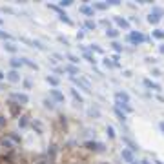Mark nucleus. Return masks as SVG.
Masks as SVG:
<instances>
[{
  "instance_id": "37998d69",
  "label": "nucleus",
  "mask_w": 164,
  "mask_h": 164,
  "mask_svg": "<svg viewBox=\"0 0 164 164\" xmlns=\"http://www.w3.org/2000/svg\"><path fill=\"white\" fill-rule=\"evenodd\" d=\"M2 24H4V20H2V18H0V26H2Z\"/></svg>"
},
{
  "instance_id": "39448f33",
  "label": "nucleus",
  "mask_w": 164,
  "mask_h": 164,
  "mask_svg": "<svg viewBox=\"0 0 164 164\" xmlns=\"http://www.w3.org/2000/svg\"><path fill=\"white\" fill-rule=\"evenodd\" d=\"M84 146H86L88 149H93V151H102V149H104V146H102L100 142H91V140H90V142H86Z\"/></svg>"
},
{
  "instance_id": "1a4fd4ad",
  "label": "nucleus",
  "mask_w": 164,
  "mask_h": 164,
  "mask_svg": "<svg viewBox=\"0 0 164 164\" xmlns=\"http://www.w3.org/2000/svg\"><path fill=\"white\" fill-rule=\"evenodd\" d=\"M144 86L149 88V90H155V91H159V90H161V86L157 84V82H151L149 79H144Z\"/></svg>"
},
{
  "instance_id": "cd10ccee",
  "label": "nucleus",
  "mask_w": 164,
  "mask_h": 164,
  "mask_svg": "<svg viewBox=\"0 0 164 164\" xmlns=\"http://www.w3.org/2000/svg\"><path fill=\"white\" fill-rule=\"evenodd\" d=\"M86 27H88V29H95V22H91V20H88V22H86Z\"/></svg>"
},
{
  "instance_id": "a18cd8bd",
  "label": "nucleus",
  "mask_w": 164,
  "mask_h": 164,
  "mask_svg": "<svg viewBox=\"0 0 164 164\" xmlns=\"http://www.w3.org/2000/svg\"><path fill=\"white\" fill-rule=\"evenodd\" d=\"M131 164H137V162H135V161H133V162H131Z\"/></svg>"
},
{
  "instance_id": "6e6552de",
  "label": "nucleus",
  "mask_w": 164,
  "mask_h": 164,
  "mask_svg": "<svg viewBox=\"0 0 164 164\" xmlns=\"http://www.w3.org/2000/svg\"><path fill=\"white\" fill-rule=\"evenodd\" d=\"M120 155H122V159H124L126 162H133V153L131 151H129V149H122V151H120Z\"/></svg>"
},
{
  "instance_id": "20e7f679",
  "label": "nucleus",
  "mask_w": 164,
  "mask_h": 164,
  "mask_svg": "<svg viewBox=\"0 0 164 164\" xmlns=\"http://www.w3.org/2000/svg\"><path fill=\"white\" fill-rule=\"evenodd\" d=\"M73 82H75V84H79L84 91L91 93V88H90V84H88V80H84V79H73Z\"/></svg>"
},
{
  "instance_id": "423d86ee",
  "label": "nucleus",
  "mask_w": 164,
  "mask_h": 164,
  "mask_svg": "<svg viewBox=\"0 0 164 164\" xmlns=\"http://www.w3.org/2000/svg\"><path fill=\"white\" fill-rule=\"evenodd\" d=\"M6 79H8L9 82H18L20 80V75H18L17 69H11L9 73H6Z\"/></svg>"
},
{
  "instance_id": "4be33fe9",
  "label": "nucleus",
  "mask_w": 164,
  "mask_h": 164,
  "mask_svg": "<svg viewBox=\"0 0 164 164\" xmlns=\"http://www.w3.org/2000/svg\"><path fill=\"white\" fill-rule=\"evenodd\" d=\"M71 95H73V99L77 100V102H82V97H80V93L77 90H71Z\"/></svg>"
},
{
  "instance_id": "412c9836",
  "label": "nucleus",
  "mask_w": 164,
  "mask_h": 164,
  "mask_svg": "<svg viewBox=\"0 0 164 164\" xmlns=\"http://www.w3.org/2000/svg\"><path fill=\"white\" fill-rule=\"evenodd\" d=\"M84 57L88 58V62H91V64H95V62H97V60H95V57H93L91 53H88V51H84Z\"/></svg>"
},
{
  "instance_id": "393cba45",
  "label": "nucleus",
  "mask_w": 164,
  "mask_h": 164,
  "mask_svg": "<svg viewBox=\"0 0 164 164\" xmlns=\"http://www.w3.org/2000/svg\"><path fill=\"white\" fill-rule=\"evenodd\" d=\"M67 6H71V0H62V2H58V8H67Z\"/></svg>"
},
{
  "instance_id": "9d476101",
  "label": "nucleus",
  "mask_w": 164,
  "mask_h": 164,
  "mask_svg": "<svg viewBox=\"0 0 164 164\" xmlns=\"http://www.w3.org/2000/svg\"><path fill=\"white\" fill-rule=\"evenodd\" d=\"M49 95H51V97H53L55 100H58V102H64V95L60 93L58 90H51V91H49Z\"/></svg>"
},
{
  "instance_id": "e433bc0d",
  "label": "nucleus",
  "mask_w": 164,
  "mask_h": 164,
  "mask_svg": "<svg viewBox=\"0 0 164 164\" xmlns=\"http://www.w3.org/2000/svg\"><path fill=\"white\" fill-rule=\"evenodd\" d=\"M90 115H99V109H97V108H95V109L91 108V109H90Z\"/></svg>"
},
{
  "instance_id": "a878e982",
  "label": "nucleus",
  "mask_w": 164,
  "mask_h": 164,
  "mask_svg": "<svg viewBox=\"0 0 164 164\" xmlns=\"http://www.w3.org/2000/svg\"><path fill=\"white\" fill-rule=\"evenodd\" d=\"M44 106H46V108H49V109H53V108H55V104H53L51 100H47V99L44 100Z\"/></svg>"
},
{
  "instance_id": "4468645a",
  "label": "nucleus",
  "mask_w": 164,
  "mask_h": 164,
  "mask_svg": "<svg viewBox=\"0 0 164 164\" xmlns=\"http://www.w3.org/2000/svg\"><path fill=\"white\" fill-rule=\"evenodd\" d=\"M80 11L84 13V15H90V17H93V8H90V6H82V8H80Z\"/></svg>"
},
{
  "instance_id": "4c0bfd02",
  "label": "nucleus",
  "mask_w": 164,
  "mask_h": 164,
  "mask_svg": "<svg viewBox=\"0 0 164 164\" xmlns=\"http://www.w3.org/2000/svg\"><path fill=\"white\" fill-rule=\"evenodd\" d=\"M24 86H26V90H29V88H31V82L29 80H24Z\"/></svg>"
},
{
  "instance_id": "f257e3e1",
  "label": "nucleus",
  "mask_w": 164,
  "mask_h": 164,
  "mask_svg": "<svg viewBox=\"0 0 164 164\" xmlns=\"http://www.w3.org/2000/svg\"><path fill=\"white\" fill-rule=\"evenodd\" d=\"M128 40H129V42H133V44H137V46H139V44H142V42L146 40V37L142 35V33H139V31H133V33H129Z\"/></svg>"
},
{
  "instance_id": "f8f14e48",
  "label": "nucleus",
  "mask_w": 164,
  "mask_h": 164,
  "mask_svg": "<svg viewBox=\"0 0 164 164\" xmlns=\"http://www.w3.org/2000/svg\"><path fill=\"white\" fill-rule=\"evenodd\" d=\"M4 49H6V51H9V53H17V49H18V47H17L15 44L8 42V44H4Z\"/></svg>"
},
{
  "instance_id": "473e14b6",
  "label": "nucleus",
  "mask_w": 164,
  "mask_h": 164,
  "mask_svg": "<svg viewBox=\"0 0 164 164\" xmlns=\"http://www.w3.org/2000/svg\"><path fill=\"white\" fill-rule=\"evenodd\" d=\"M95 8H97V9H106L108 4H95Z\"/></svg>"
},
{
  "instance_id": "79ce46f5",
  "label": "nucleus",
  "mask_w": 164,
  "mask_h": 164,
  "mask_svg": "<svg viewBox=\"0 0 164 164\" xmlns=\"http://www.w3.org/2000/svg\"><path fill=\"white\" fill-rule=\"evenodd\" d=\"M159 49H161V53H164V46H161V47H159Z\"/></svg>"
},
{
  "instance_id": "2f4dec72",
  "label": "nucleus",
  "mask_w": 164,
  "mask_h": 164,
  "mask_svg": "<svg viewBox=\"0 0 164 164\" xmlns=\"http://www.w3.org/2000/svg\"><path fill=\"white\" fill-rule=\"evenodd\" d=\"M4 13H11V15H15V9H11V8H2Z\"/></svg>"
},
{
  "instance_id": "72a5a7b5",
  "label": "nucleus",
  "mask_w": 164,
  "mask_h": 164,
  "mask_svg": "<svg viewBox=\"0 0 164 164\" xmlns=\"http://www.w3.org/2000/svg\"><path fill=\"white\" fill-rule=\"evenodd\" d=\"M0 38H11V35H8V33H4L2 29H0Z\"/></svg>"
},
{
  "instance_id": "c9c22d12",
  "label": "nucleus",
  "mask_w": 164,
  "mask_h": 164,
  "mask_svg": "<svg viewBox=\"0 0 164 164\" xmlns=\"http://www.w3.org/2000/svg\"><path fill=\"white\" fill-rule=\"evenodd\" d=\"M20 126H22V128H24V126H27V120H26V117H22V119H20Z\"/></svg>"
},
{
  "instance_id": "ddd939ff",
  "label": "nucleus",
  "mask_w": 164,
  "mask_h": 164,
  "mask_svg": "<svg viewBox=\"0 0 164 164\" xmlns=\"http://www.w3.org/2000/svg\"><path fill=\"white\" fill-rule=\"evenodd\" d=\"M117 108H122V109H126L128 113H131V111H133V108H131V106H128V102H117Z\"/></svg>"
},
{
  "instance_id": "7ed1b4c3",
  "label": "nucleus",
  "mask_w": 164,
  "mask_h": 164,
  "mask_svg": "<svg viewBox=\"0 0 164 164\" xmlns=\"http://www.w3.org/2000/svg\"><path fill=\"white\" fill-rule=\"evenodd\" d=\"M11 97L15 99L17 102H20V104H27V102H29V97H27L26 93H13Z\"/></svg>"
},
{
  "instance_id": "7c9ffc66",
  "label": "nucleus",
  "mask_w": 164,
  "mask_h": 164,
  "mask_svg": "<svg viewBox=\"0 0 164 164\" xmlns=\"http://www.w3.org/2000/svg\"><path fill=\"white\" fill-rule=\"evenodd\" d=\"M91 51H97V53H102V49L97 46V44H91Z\"/></svg>"
},
{
  "instance_id": "c03bdc74",
  "label": "nucleus",
  "mask_w": 164,
  "mask_h": 164,
  "mask_svg": "<svg viewBox=\"0 0 164 164\" xmlns=\"http://www.w3.org/2000/svg\"><path fill=\"white\" fill-rule=\"evenodd\" d=\"M157 164H164V162H161V161H157Z\"/></svg>"
},
{
  "instance_id": "b1692460",
  "label": "nucleus",
  "mask_w": 164,
  "mask_h": 164,
  "mask_svg": "<svg viewBox=\"0 0 164 164\" xmlns=\"http://www.w3.org/2000/svg\"><path fill=\"white\" fill-rule=\"evenodd\" d=\"M106 131H108V135H109V139H115V129H113L111 126H108Z\"/></svg>"
},
{
  "instance_id": "ea45409f",
  "label": "nucleus",
  "mask_w": 164,
  "mask_h": 164,
  "mask_svg": "<svg viewBox=\"0 0 164 164\" xmlns=\"http://www.w3.org/2000/svg\"><path fill=\"white\" fill-rule=\"evenodd\" d=\"M159 128H161V131L164 133V122H161V124H159Z\"/></svg>"
},
{
  "instance_id": "bb28decb",
  "label": "nucleus",
  "mask_w": 164,
  "mask_h": 164,
  "mask_svg": "<svg viewBox=\"0 0 164 164\" xmlns=\"http://www.w3.org/2000/svg\"><path fill=\"white\" fill-rule=\"evenodd\" d=\"M67 58H69V60H71L73 64H79V58L75 57V55H67Z\"/></svg>"
},
{
  "instance_id": "c756f323",
  "label": "nucleus",
  "mask_w": 164,
  "mask_h": 164,
  "mask_svg": "<svg viewBox=\"0 0 164 164\" xmlns=\"http://www.w3.org/2000/svg\"><path fill=\"white\" fill-rule=\"evenodd\" d=\"M111 46H113V49H115V51H122V46H119L117 42H111Z\"/></svg>"
},
{
  "instance_id": "aec40b11",
  "label": "nucleus",
  "mask_w": 164,
  "mask_h": 164,
  "mask_svg": "<svg viewBox=\"0 0 164 164\" xmlns=\"http://www.w3.org/2000/svg\"><path fill=\"white\" fill-rule=\"evenodd\" d=\"M153 37H155V38H159V40L164 38V31H162V29H155V31H153Z\"/></svg>"
},
{
  "instance_id": "f704fd0d",
  "label": "nucleus",
  "mask_w": 164,
  "mask_h": 164,
  "mask_svg": "<svg viewBox=\"0 0 164 164\" xmlns=\"http://www.w3.org/2000/svg\"><path fill=\"white\" fill-rule=\"evenodd\" d=\"M104 64H106L108 67H113V66H115L113 62H109V58H104Z\"/></svg>"
},
{
  "instance_id": "9b49d317",
  "label": "nucleus",
  "mask_w": 164,
  "mask_h": 164,
  "mask_svg": "<svg viewBox=\"0 0 164 164\" xmlns=\"http://www.w3.org/2000/svg\"><path fill=\"white\" fill-rule=\"evenodd\" d=\"M115 20H117V24H119L120 27H124V29H128V27H129V22H128L126 18H120V17H117Z\"/></svg>"
},
{
  "instance_id": "a211bd4d",
  "label": "nucleus",
  "mask_w": 164,
  "mask_h": 164,
  "mask_svg": "<svg viewBox=\"0 0 164 164\" xmlns=\"http://www.w3.org/2000/svg\"><path fill=\"white\" fill-rule=\"evenodd\" d=\"M124 142L129 146V151H137V149H139V148H137V144H133V142L129 140V139H124Z\"/></svg>"
},
{
  "instance_id": "6ab92c4d",
  "label": "nucleus",
  "mask_w": 164,
  "mask_h": 164,
  "mask_svg": "<svg viewBox=\"0 0 164 164\" xmlns=\"http://www.w3.org/2000/svg\"><path fill=\"white\" fill-rule=\"evenodd\" d=\"M106 35H108L109 38H115V37H119V31H117V29H108Z\"/></svg>"
},
{
  "instance_id": "f3484780",
  "label": "nucleus",
  "mask_w": 164,
  "mask_h": 164,
  "mask_svg": "<svg viewBox=\"0 0 164 164\" xmlns=\"http://www.w3.org/2000/svg\"><path fill=\"white\" fill-rule=\"evenodd\" d=\"M115 115H117V117H119V120H120V122H124V120H126V115L122 113L119 108H115Z\"/></svg>"
},
{
  "instance_id": "2eb2a0df",
  "label": "nucleus",
  "mask_w": 164,
  "mask_h": 164,
  "mask_svg": "<svg viewBox=\"0 0 164 164\" xmlns=\"http://www.w3.org/2000/svg\"><path fill=\"white\" fill-rule=\"evenodd\" d=\"M22 64H26V66H29L31 69H38V66H37L35 62H31L29 58H22Z\"/></svg>"
},
{
  "instance_id": "58836bf2",
  "label": "nucleus",
  "mask_w": 164,
  "mask_h": 164,
  "mask_svg": "<svg viewBox=\"0 0 164 164\" xmlns=\"http://www.w3.org/2000/svg\"><path fill=\"white\" fill-rule=\"evenodd\" d=\"M6 124V117H4V115H0V126H4Z\"/></svg>"
},
{
  "instance_id": "a19ab883",
  "label": "nucleus",
  "mask_w": 164,
  "mask_h": 164,
  "mask_svg": "<svg viewBox=\"0 0 164 164\" xmlns=\"http://www.w3.org/2000/svg\"><path fill=\"white\" fill-rule=\"evenodd\" d=\"M0 79H6V75H4V71H0Z\"/></svg>"
},
{
  "instance_id": "c85d7f7f",
  "label": "nucleus",
  "mask_w": 164,
  "mask_h": 164,
  "mask_svg": "<svg viewBox=\"0 0 164 164\" xmlns=\"http://www.w3.org/2000/svg\"><path fill=\"white\" fill-rule=\"evenodd\" d=\"M66 71H69V73H79V69L75 66H69V67H66Z\"/></svg>"
},
{
  "instance_id": "f03ea898",
  "label": "nucleus",
  "mask_w": 164,
  "mask_h": 164,
  "mask_svg": "<svg viewBox=\"0 0 164 164\" xmlns=\"http://www.w3.org/2000/svg\"><path fill=\"white\" fill-rule=\"evenodd\" d=\"M49 9H53V11H57V13H58V15H60V20H64V22H66V24H71V18H69V17H67V15H66V13H64L62 9H60V8H58V6H49Z\"/></svg>"
},
{
  "instance_id": "dca6fc26",
  "label": "nucleus",
  "mask_w": 164,
  "mask_h": 164,
  "mask_svg": "<svg viewBox=\"0 0 164 164\" xmlns=\"http://www.w3.org/2000/svg\"><path fill=\"white\" fill-rule=\"evenodd\" d=\"M11 66H13V69L20 67V66H22V58H11Z\"/></svg>"
},
{
  "instance_id": "0eeeda50",
  "label": "nucleus",
  "mask_w": 164,
  "mask_h": 164,
  "mask_svg": "<svg viewBox=\"0 0 164 164\" xmlns=\"http://www.w3.org/2000/svg\"><path fill=\"white\" fill-rule=\"evenodd\" d=\"M115 99H117V102H129V95L126 91H119L115 95Z\"/></svg>"
},
{
  "instance_id": "5701e85b",
  "label": "nucleus",
  "mask_w": 164,
  "mask_h": 164,
  "mask_svg": "<svg viewBox=\"0 0 164 164\" xmlns=\"http://www.w3.org/2000/svg\"><path fill=\"white\" fill-rule=\"evenodd\" d=\"M46 80H47V84H51V86L58 84V79H55V77H46Z\"/></svg>"
}]
</instances>
